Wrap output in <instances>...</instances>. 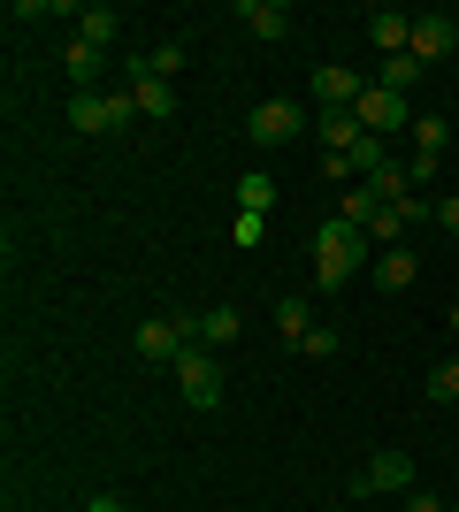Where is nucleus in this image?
I'll list each match as a JSON object with an SVG mask.
<instances>
[{"instance_id": "1", "label": "nucleus", "mask_w": 459, "mask_h": 512, "mask_svg": "<svg viewBox=\"0 0 459 512\" xmlns=\"http://www.w3.org/2000/svg\"><path fill=\"white\" fill-rule=\"evenodd\" d=\"M360 268H375V237L352 230L345 214H329L322 230H314V283H322V291H345Z\"/></svg>"}, {"instance_id": "2", "label": "nucleus", "mask_w": 459, "mask_h": 512, "mask_svg": "<svg viewBox=\"0 0 459 512\" xmlns=\"http://www.w3.org/2000/svg\"><path fill=\"white\" fill-rule=\"evenodd\" d=\"M69 123L85 130V138H123V130L138 123V100H131V85L123 92H77V100H69Z\"/></svg>"}, {"instance_id": "3", "label": "nucleus", "mask_w": 459, "mask_h": 512, "mask_svg": "<svg viewBox=\"0 0 459 512\" xmlns=\"http://www.w3.org/2000/svg\"><path fill=\"white\" fill-rule=\"evenodd\" d=\"M352 115H360V130H368V138H398V130H414V123H421L414 100H406V92H391V85H368Z\"/></svg>"}, {"instance_id": "4", "label": "nucleus", "mask_w": 459, "mask_h": 512, "mask_svg": "<svg viewBox=\"0 0 459 512\" xmlns=\"http://www.w3.org/2000/svg\"><path fill=\"white\" fill-rule=\"evenodd\" d=\"M176 390H184V406H192V413H215L222 406V367H215L207 344H192V352L176 360Z\"/></svg>"}, {"instance_id": "5", "label": "nucleus", "mask_w": 459, "mask_h": 512, "mask_svg": "<svg viewBox=\"0 0 459 512\" xmlns=\"http://www.w3.org/2000/svg\"><path fill=\"white\" fill-rule=\"evenodd\" d=\"M199 344V321H146L138 329V360H153V367H176L184 352Z\"/></svg>"}, {"instance_id": "6", "label": "nucleus", "mask_w": 459, "mask_h": 512, "mask_svg": "<svg viewBox=\"0 0 459 512\" xmlns=\"http://www.w3.org/2000/svg\"><path fill=\"white\" fill-rule=\"evenodd\" d=\"M245 130H253L261 146H291V138L306 130V107L299 100H261L253 115H245Z\"/></svg>"}, {"instance_id": "7", "label": "nucleus", "mask_w": 459, "mask_h": 512, "mask_svg": "<svg viewBox=\"0 0 459 512\" xmlns=\"http://www.w3.org/2000/svg\"><path fill=\"white\" fill-rule=\"evenodd\" d=\"M452 46H459V23L444 16V8H437V16H414V62H421V69H429V62H444Z\"/></svg>"}, {"instance_id": "8", "label": "nucleus", "mask_w": 459, "mask_h": 512, "mask_svg": "<svg viewBox=\"0 0 459 512\" xmlns=\"http://www.w3.org/2000/svg\"><path fill=\"white\" fill-rule=\"evenodd\" d=\"M368 46H375V54H391V62H398V54H414V16L375 8V16H368Z\"/></svg>"}, {"instance_id": "9", "label": "nucleus", "mask_w": 459, "mask_h": 512, "mask_svg": "<svg viewBox=\"0 0 459 512\" xmlns=\"http://www.w3.org/2000/svg\"><path fill=\"white\" fill-rule=\"evenodd\" d=\"M452 146V130H444V115H421L414 123V161H406V169H414V184H429V176H437V153Z\"/></svg>"}, {"instance_id": "10", "label": "nucleus", "mask_w": 459, "mask_h": 512, "mask_svg": "<svg viewBox=\"0 0 459 512\" xmlns=\"http://www.w3.org/2000/svg\"><path fill=\"white\" fill-rule=\"evenodd\" d=\"M352 490H414V459H406V451H375Z\"/></svg>"}, {"instance_id": "11", "label": "nucleus", "mask_w": 459, "mask_h": 512, "mask_svg": "<svg viewBox=\"0 0 459 512\" xmlns=\"http://www.w3.org/2000/svg\"><path fill=\"white\" fill-rule=\"evenodd\" d=\"M131 100L146 123H169L176 115V85H161V77H146V69H131Z\"/></svg>"}, {"instance_id": "12", "label": "nucleus", "mask_w": 459, "mask_h": 512, "mask_svg": "<svg viewBox=\"0 0 459 512\" xmlns=\"http://www.w3.org/2000/svg\"><path fill=\"white\" fill-rule=\"evenodd\" d=\"M360 138H368V130H360V115H352V107H322V146H329V161H345Z\"/></svg>"}, {"instance_id": "13", "label": "nucleus", "mask_w": 459, "mask_h": 512, "mask_svg": "<svg viewBox=\"0 0 459 512\" xmlns=\"http://www.w3.org/2000/svg\"><path fill=\"white\" fill-rule=\"evenodd\" d=\"M184 54H192L184 39H161V46H146V54H131V69H146V77L176 85V77H184Z\"/></svg>"}, {"instance_id": "14", "label": "nucleus", "mask_w": 459, "mask_h": 512, "mask_svg": "<svg viewBox=\"0 0 459 512\" xmlns=\"http://www.w3.org/2000/svg\"><path fill=\"white\" fill-rule=\"evenodd\" d=\"M238 23L253 31V39H284V31H291V8H284V0H245Z\"/></svg>"}, {"instance_id": "15", "label": "nucleus", "mask_w": 459, "mask_h": 512, "mask_svg": "<svg viewBox=\"0 0 459 512\" xmlns=\"http://www.w3.org/2000/svg\"><path fill=\"white\" fill-rule=\"evenodd\" d=\"M360 77H352V69H314V100L322 107H360Z\"/></svg>"}, {"instance_id": "16", "label": "nucleus", "mask_w": 459, "mask_h": 512, "mask_svg": "<svg viewBox=\"0 0 459 512\" xmlns=\"http://www.w3.org/2000/svg\"><path fill=\"white\" fill-rule=\"evenodd\" d=\"M62 62H69V85H77V92H92L100 77H108V54H100V46H85V39H69Z\"/></svg>"}, {"instance_id": "17", "label": "nucleus", "mask_w": 459, "mask_h": 512, "mask_svg": "<svg viewBox=\"0 0 459 512\" xmlns=\"http://www.w3.org/2000/svg\"><path fill=\"white\" fill-rule=\"evenodd\" d=\"M238 337H245L238 306H207V314H199V344H207V352H222V344H238Z\"/></svg>"}, {"instance_id": "18", "label": "nucleus", "mask_w": 459, "mask_h": 512, "mask_svg": "<svg viewBox=\"0 0 459 512\" xmlns=\"http://www.w3.org/2000/svg\"><path fill=\"white\" fill-rule=\"evenodd\" d=\"M375 283H383V291H406V283L421 276V260L406 253V245H391V253H375V268H368Z\"/></svg>"}, {"instance_id": "19", "label": "nucleus", "mask_w": 459, "mask_h": 512, "mask_svg": "<svg viewBox=\"0 0 459 512\" xmlns=\"http://www.w3.org/2000/svg\"><path fill=\"white\" fill-rule=\"evenodd\" d=\"M77 39H85V46H100V54H108V46L123 39V16H115V8H85V16H77Z\"/></svg>"}, {"instance_id": "20", "label": "nucleus", "mask_w": 459, "mask_h": 512, "mask_svg": "<svg viewBox=\"0 0 459 512\" xmlns=\"http://www.w3.org/2000/svg\"><path fill=\"white\" fill-rule=\"evenodd\" d=\"M268 207H276V184H268L261 169H245L238 176V214H268Z\"/></svg>"}, {"instance_id": "21", "label": "nucleus", "mask_w": 459, "mask_h": 512, "mask_svg": "<svg viewBox=\"0 0 459 512\" xmlns=\"http://www.w3.org/2000/svg\"><path fill=\"white\" fill-rule=\"evenodd\" d=\"M276 337H284V344H306V337H314V314H306V299H284V306H276Z\"/></svg>"}, {"instance_id": "22", "label": "nucleus", "mask_w": 459, "mask_h": 512, "mask_svg": "<svg viewBox=\"0 0 459 512\" xmlns=\"http://www.w3.org/2000/svg\"><path fill=\"white\" fill-rule=\"evenodd\" d=\"M337 214H345L352 230H368L375 214H383V199H375V192H368V184H360V192H345V199H337Z\"/></svg>"}, {"instance_id": "23", "label": "nucleus", "mask_w": 459, "mask_h": 512, "mask_svg": "<svg viewBox=\"0 0 459 512\" xmlns=\"http://www.w3.org/2000/svg\"><path fill=\"white\" fill-rule=\"evenodd\" d=\"M429 398H437V406H459V360H437V367H429Z\"/></svg>"}, {"instance_id": "24", "label": "nucleus", "mask_w": 459, "mask_h": 512, "mask_svg": "<svg viewBox=\"0 0 459 512\" xmlns=\"http://www.w3.org/2000/svg\"><path fill=\"white\" fill-rule=\"evenodd\" d=\"M368 237H375V253H391L398 237H406V214H398V207H383V214L368 222Z\"/></svg>"}, {"instance_id": "25", "label": "nucleus", "mask_w": 459, "mask_h": 512, "mask_svg": "<svg viewBox=\"0 0 459 512\" xmlns=\"http://www.w3.org/2000/svg\"><path fill=\"white\" fill-rule=\"evenodd\" d=\"M261 237H268V214H238V222H230V245H238V253H253Z\"/></svg>"}, {"instance_id": "26", "label": "nucleus", "mask_w": 459, "mask_h": 512, "mask_svg": "<svg viewBox=\"0 0 459 512\" xmlns=\"http://www.w3.org/2000/svg\"><path fill=\"white\" fill-rule=\"evenodd\" d=\"M375 85H391V92L421 85V62H414V54H398V62H383V77H375Z\"/></svg>"}, {"instance_id": "27", "label": "nucleus", "mask_w": 459, "mask_h": 512, "mask_svg": "<svg viewBox=\"0 0 459 512\" xmlns=\"http://www.w3.org/2000/svg\"><path fill=\"white\" fill-rule=\"evenodd\" d=\"M299 352H306V360H337V329H314V337H306Z\"/></svg>"}, {"instance_id": "28", "label": "nucleus", "mask_w": 459, "mask_h": 512, "mask_svg": "<svg viewBox=\"0 0 459 512\" xmlns=\"http://www.w3.org/2000/svg\"><path fill=\"white\" fill-rule=\"evenodd\" d=\"M406 512H444V497H429V490H406Z\"/></svg>"}, {"instance_id": "29", "label": "nucleus", "mask_w": 459, "mask_h": 512, "mask_svg": "<svg viewBox=\"0 0 459 512\" xmlns=\"http://www.w3.org/2000/svg\"><path fill=\"white\" fill-rule=\"evenodd\" d=\"M85 512H131V505H123V497H115V490H100V497H92Z\"/></svg>"}, {"instance_id": "30", "label": "nucleus", "mask_w": 459, "mask_h": 512, "mask_svg": "<svg viewBox=\"0 0 459 512\" xmlns=\"http://www.w3.org/2000/svg\"><path fill=\"white\" fill-rule=\"evenodd\" d=\"M437 222H444V230H459V199H444V207H437Z\"/></svg>"}, {"instance_id": "31", "label": "nucleus", "mask_w": 459, "mask_h": 512, "mask_svg": "<svg viewBox=\"0 0 459 512\" xmlns=\"http://www.w3.org/2000/svg\"><path fill=\"white\" fill-rule=\"evenodd\" d=\"M444 512H459V505H444Z\"/></svg>"}]
</instances>
